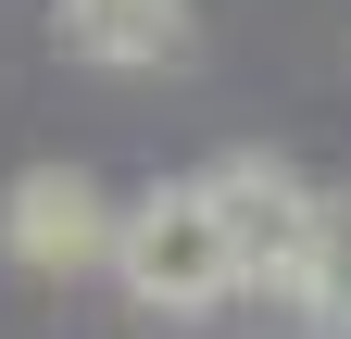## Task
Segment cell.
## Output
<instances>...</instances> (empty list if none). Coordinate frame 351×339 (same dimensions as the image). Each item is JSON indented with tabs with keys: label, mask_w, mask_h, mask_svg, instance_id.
Returning a JSON list of instances; mask_svg holds the SVG:
<instances>
[{
	"label": "cell",
	"mask_w": 351,
	"mask_h": 339,
	"mask_svg": "<svg viewBox=\"0 0 351 339\" xmlns=\"http://www.w3.org/2000/svg\"><path fill=\"white\" fill-rule=\"evenodd\" d=\"M113 277L138 314H213L239 302V251L213 226V189H151L113 214Z\"/></svg>",
	"instance_id": "1"
},
{
	"label": "cell",
	"mask_w": 351,
	"mask_h": 339,
	"mask_svg": "<svg viewBox=\"0 0 351 339\" xmlns=\"http://www.w3.org/2000/svg\"><path fill=\"white\" fill-rule=\"evenodd\" d=\"M213 226H226V251H239V289H263V302H301V264H314V201L326 189H301L289 163H263V151H239V163H213Z\"/></svg>",
	"instance_id": "2"
},
{
	"label": "cell",
	"mask_w": 351,
	"mask_h": 339,
	"mask_svg": "<svg viewBox=\"0 0 351 339\" xmlns=\"http://www.w3.org/2000/svg\"><path fill=\"white\" fill-rule=\"evenodd\" d=\"M0 251H13L25 277H113V201H101V176L25 163L13 201H0Z\"/></svg>",
	"instance_id": "3"
},
{
	"label": "cell",
	"mask_w": 351,
	"mask_h": 339,
	"mask_svg": "<svg viewBox=\"0 0 351 339\" xmlns=\"http://www.w3.org/2000/svg\"><path fill=\"white\" fill-rule=\"evenodd\" d=\"M51 25H63V51L101 63V75H163V63H189V38H201L189 0H51Z\"/></svg>",
	"instance_id": "4"
},
{
	"label": "cell",
	"mask_w": 351,
	"mask_h": 339,
	"mask_svg": "<svg viewBox=\"0 0 351 339\" xmlns=\"http://www.w3.org/2000/svg\"><path fill=\"white\" fill-rule=\"evenodd\" d=\"M301 314L351 339V189L314 201V264H301Z\"/></svg>",
	"instance_id": "5"
}]
</instances>
